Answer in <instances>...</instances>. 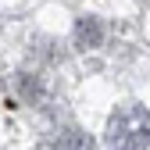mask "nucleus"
<instances>
[{"instance_id": "obj_3", "label": "nucleus", "mask_w": 150, "mask_h": 150, "mask_svg": "<svg viewBox=\"0 0 150 150\" xmlns=\"http://www.w3.org/2000/svg\"><path fill=\"white\" fill-rule=\"evenodd\" d=\"M50 150H93V139L86 132H79V129H64V132L54 139Z\"/></svg>"}, {"instance_id": "obj_1", "label": "nucleus", "mask_w": 150, "mask_h": 150, "mask_svg": "<svg viewBox=\"0 0 150 150\" xmlns=\"http://www.w3.org/2000/svg\"><path fill=\"white\" fill-rule=\"evenodd\" d=\"M107 143L115 150H146L150 146V111L146 104H125L107 122Z\"/></svg>"}, {"instance_id": "obj_2", "label": "nucleus", "mask_w": 150, "mask_h": 150, "mask_svg": "<svg viewBox=\"0 0 150 150\" xmlns=\"http://www.w3.org/2000/svg\"><path fill=\"white\" fill-rule=\"evenodd\" d=\"M75 47L79 50H97L104 43V25H100V18H93V14H82L79 22H75Z\"/></svg>"}]
</instances>
